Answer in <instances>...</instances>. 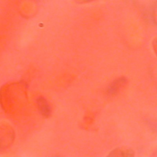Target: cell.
Returning a JSON list of instances; mask_svg holds the SVG:
<instances>
[{
  "label": "cell",
  "mask_w": 157,
  "mask_h": 157,
  "mask_svg": "<svg viewBox=\"0 0 157 157\" xmlns=\"http://www.w3.org/2000/svg\"><path fill=\"white\" fill-rule=\"evenodd\" d=\"M126 78L124 77L115 80L107 88V93L109 95L116 94L123 88L126 83Z\"/></svg>",
  "instance_id": "6da1fadb"
},
{
  "label": "cell",
  "mask_w": 157,
  "mask_h": 157,
  "mask_svg": "<svg viewBox=\"0 0 157 157\" xmlns=\"http://www.w3.org/2000/svg\"><path fill=\"white\" fill-rule=\"evenodd\" d=\"M39 111L44 117H48L51 114L50 107L44 97H39L37 99Z\"/></svg>",
  "instance_id": "7a4b0ae2"
},
{
  "label": "cell",
  "mask_w": 157,
  "mask_h": 157,
  "mask_svg": "<svg viewBox=\"0 0 157 157\" xmlns=\"http://www.w3.org/2000/svg\"><path fill=\"white\" fill-rule=\"evenodd\" d=\"M109 156H124L131 157L134 156V151L132 150H121L116 148L108 155Z\"/></svg>",
  "instance_id": "3957f363"
}]
</instances>
